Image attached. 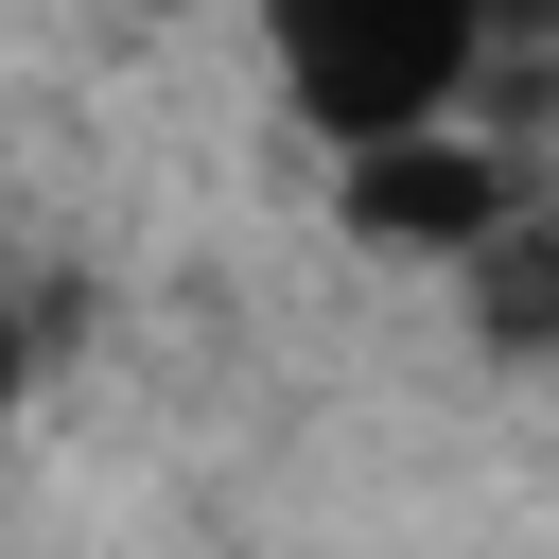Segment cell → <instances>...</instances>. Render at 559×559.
I'll use <instances>...</instances> for the list:
<instances>
[{
  "mask_svg": "<svg viewBox=\"0 0 559 559\" xmlns=\"http://www.w3.org/2000/svg\"><path fill=\"white\" fill-rule=\"evenodd\" d=\"M507 17L524 0H262V52H280V105L314 140H419L472 105Z\"/></svg>",
  "mask_w": 559,
  "mask_h": 559,
  "instance_id": "cell-1",
  "label": "cell"
},
{
  "mask_svg": "<svg viewBox=\"0 0 559 559\" xmlns=\"http://www.w3.org/2000/svg\"><path fill=\"white\" fill-rule=\"evenodd\" d=\"M332 210H349L367 245H419V262H489V245L524 227V175H507L489 140L419 122V140H332Z\"/></svg>",
  "mask_w": 559,
  "mask_h": 559,
  "instance_id": "cell-2",
  "label": "cell"
}]
</instances>
